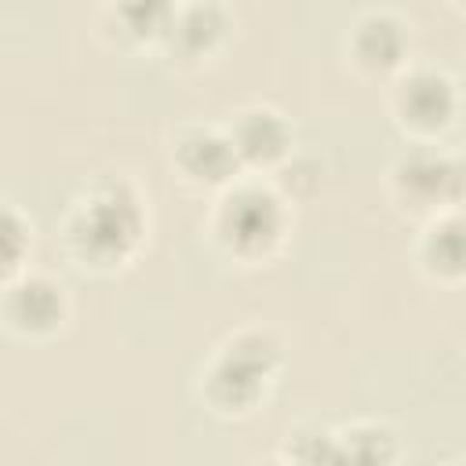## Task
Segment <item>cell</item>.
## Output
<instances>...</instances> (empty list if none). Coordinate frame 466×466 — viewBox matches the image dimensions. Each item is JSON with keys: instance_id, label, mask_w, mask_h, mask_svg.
<instances>
[{"instance_id": "cell-1", "label": "cell", "mask_w": 466, "mask_h": 466, "mask_svg": "<svg viewBox=\"0 0 466 466\" xmlns=\"http://www.w3.org/2000/svg\"><path fill=\"white\" fill-rule=\"evenodd\" d=\"M66 248L84 269L109 273L124 266L146 233V208L138 189L127 178H102L95 182L66 215L62 222Z\"/></svg>"}, {"instance_id": "cell-2", "label": "cell", "mask_w": 466, "mask_h": 466, "mask_svg": "<svg viewBox=\"0 0 466 466\" xmlns=\"http://www.w3.org/2000/svg\"><path fill=\"white\" fill-rule=\"evenodd\" d=\"M284 364L280 342L262 328L229 335L200 371V397L218 419H251L277 382Z\"/></svg>"}, {"instance_id": "cell-3", "label": "cell", "mask_w": 466, "mask_h": 466, "mask_svg": "<svg viewBox=\"0 0 466 466\" xmlns=\"http://www.w3.org/2000/svg\"><path fill=\"white\" fill-rule=\"evenodd\" d=\"M211 237L240 262L269 258L288 237V200L258 182H229L211 211Z\"/></svg>"}, {"instance_id": "cell-4", "label": "cell", "mask_w": 466, "mask_h": 466, "mask_svg": "<svg viewBox=\"0 0 466 466\" xmlns=\"http://www.w3.org/2000/svg\"><path fill=\"white\" fill-rule=\"evenodd\" d=\"M390 193L411 211H437L441 204L459 200V160L419 146L393 160Z\"/></svg>"}, {"instance_id": "cell-5", "label": "cell", "mask_w": 466, "mask_h": 466, "mask_svg": "<svg viewBox=\"0 0 466 466\" xmlns=\"http://www.w3.org/2000/svg\"><path fill=\"white\" fill-rule=\"evenodd\" d=\"M390 109L400 131L415 138H433L455 116V84L437 69H415L393 87Z\"/></svg>"}, {"instance_id": "cell-6", "label": "cell", "mask_w": 466, "mask_h": 466, "mask_svg": "<svg viewBox=\"0 0 466 466\" xmlns=\"http://www.w3.org/2000/svg\"><path fill=\"white\" fill-rule=\"evenodd\" d=\"M69 302L51 277H15L4 284L0 317L22 339H47L66 324Z\"/></svg>"}, {"instance_id": "cell-7", "label": "cell", "mask_w": 466, "mask_h": 466, "mask_svg": "<svg viewBox=\"0 0 466 466\" xmlns=\"http://www.w3.org/2000/svg\"><path fill=\"white\" fill-rule=\"evenodd\" d=\"M175 171L200 189H222L240 175L233 142L218 127H186L171 146Z\"/></svg>"}, {"instance_id": "cell-8", "label": "cell", "mask_w": 466, "mask_h": 466, "mask_svg": "<svg viewBox=\"0 0 466 466\" xmlns=\"http://www.w3.org/2000/svg\"><path fill=\"white\" fill-rule=\"evenodd\" d=\"M240 167H277L291 157V127L269 106H244L226 127Z\"/></svg>"}, {"instance_id": "cell-9", "label": "cell", "mask_w": 466, "mask_h": 466, "mask_svg": "<svg viewBox=\"0 0 466 466\" xmlns=\"http://www.w3.org/2000/svg\"><path fill=\"white\" fill-rule=\"evenodd\" d=\"M226 33H229V18L215 0H189V4H175V15L160 44L178 62H200L222 47Z\"/></svg>"}, {"instance_id": "cell-10", "label": "cell", "mask_w": 466, "mask_h": 466, "mask_svg": "<svg viewBox=\"0 0 466 466\" xmlns=\"http://www.w3.org/2000/svg\"><path fill=\"white\" fill-rule=\"evenodd\" d=\"M346 55L350 62L368 73V76H386L393 73L404 55H408V29L400 18L386 15V11H371L364 18H357V25L346 36Z\"/></svg>"}, {"instance_id": "cell-11", "label": "cell", "mask_w": 466, "mask_h": 466, "mask_svg": "<svg viewBox=\"0 0 466 466\" xmlns=\"http://www.w3.org/2000/svg\"><path fill=\"white\" fill-rule=\"evenodd\" d=\"M109 15L124 40L149 44V40L164 36V29L175 15V0H113Z\"/></svg>"}, {"instance_id": "cell-12", "label": "cell", "mask_w": 466, "mask_h": 466, "mask_svg": "<svg viewBox=\"0 0 466 466\" xmlns=\"http://www.w3.org/2000/svg\"><path fill=\"white\" fill-rule=\"evenodd\" d=\"M335 444H339V459L346 462H393L397 459V437L386 422H350L342 430H335Z\"/></svg>"}, {"instance_id": "cell-13", "label": "cell", "mask_w": 466, "mask_h": 466, "mask_svg": "<svg viewBox=\"0 0 466 466\" xmlns=\"http://www.w3.org/2000/svg\"><path fill=\"white\" fill-rule=\"evenodd\" d=\"M419 258H422V269H430L433 277H444V280H455L462 273V237H459V218H437L422 244H419Z\"/></svg>"}, {"instance_id": "cell-14", "label": "cell", "mask_w": 466, "mask_h": 466, "mask_svg": "<svg viewBox=\"0 0 466 466\" xmlns=\"http://www.w3.org/2000/svg\"><path fill=\"white\" fill-rule=\"evenodd\" d=\"M33 248V233L29 222L22 218L18 208L0 204V284L15 280L22 273V262Z\"/></svg>"}, {"instance_id": "cell-15", "label": "cell", "mask_w": 466, "mask_h": 466, "mask_svg": "<svg viewBox=\"0 0 466 466\" xmlns=\"http://www.w3.org/2000/svg\"><path fill=\"white\" fill-rule=\"evenodd\" d=\"M280 459L291 462H342L339 459V444H335V430H320V426H299L288 433Z\"/></svg>"}]
</instances>
